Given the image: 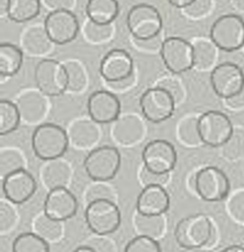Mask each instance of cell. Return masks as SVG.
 <instances>
[{
    "label": "cell",
    "instance_id": "6da1fadb",
    "mask_svg": "<svg viewBox=\"0 0 244 252\" xmlns=\"http://www.w3.org/2000/svg\"><path fill=\"white\" fill-rule=\"evenodd\" d=\"M174 237L184 249H199L213 243L215 229L210 218L204 214H194L181 219L175 228Z\"/></svg>",
    "mask_w": 244,
    "mask_h": 252
},
{
    "label": "cell",
    "instance_id": "7a4b0ae2",
    "mask_svg": "<svg viewBox=\"0 0 244 252\" xmlns=\"http://www.w3.org/2000/svg\"><path fill=\"white\" fill-rule=\"evenodd\" d=\"M67 132L54 123L39 124L31 135V148L34 155L45 161L60 158L69 146Z\"/></svg>",
    "mask_w": 244,
    "mask_h": 252
},
{
    "label": "cell",
    "instance_id": "3957f363",
    "mask_svg": "<svg viewBox=\"0 0 244 252\" xmlns=\"http://www.w3.org/2000/svg\"><path fill=\"white\" fill-rule=\"evenodd\" d=\"M121 156L113 146H100L92 149L84 160L87 175L94 182H106L113 179L120 169Z\"/></svg>",
    "mask_w": 244,
    "mask_h": 252
},
{
    "label": "cell",
    "instance_id": "277c9868",
    "mask_svg": "<svg viewBox=\"0 0 244 252\" xmlns=\"http://www.w3.org/2000/svg\"><path fill=\"white\" fill-rule=\"evenodd\" d=\"M210 38L225 52H233L244 46V20L236 14L218 17L212 25Z\"/></svg>",
    "mask_w": 244,
    "mask_h": 252
},
{
    "label": "cell",
    "instance_id": "5b68a950",
    "mask_svg": "<svg viewBox=\"0 0 244 252\" xmlns=\"http://www.w3.org/2000/svg\"><path fill=\"white\" fill-rule=\"evenodd\" d=\"M88 227L98 236H105L118 229L121 213L112 200H96L89 203L85 210Z\"/></svg>",
    "mask_w": 244,
    "mask_h": 252
},
{
    "label": "cell",
    "instance_id": "8992f818",
    "mask_svg": "<svg viewBox=\"0 0 244 252\" xmlns=\"http://www.w3.org/2000/svg\"><path fill=\"white\" fill-rule=\"evenodd\" d=\"M126 24L134 39H148L161 33L162 18L159 11L148 3L134 5L128 12Z\"/></svg>",
    "mask_w": 244,
    "mask_h": 252
},
{
    "label": "cell",
    "instance_id": "52a82bcc",
    "mask_svg": "<svg viewBox=\"0 0 244 252\" xmlns=\"http://www.w3.org/2000/svg\"><path fill=\"white\" fill-rule=\"evenodd\" d=\"M198 130L204 145L222 147L231 138L234 128L229 117L218 110H209L199 116Z\"/></svg>",
    "mask_w": 244,
    "mask_h": 252
},
{
    "label": "cell",
    "instance_id": "ba28073f",
    "mask_svg": "<svg viewBox=\"0 0 244 252\" xmlns=\"http://www.w3.org/2000/svg\"><path fill=\"white\" fill-rule=\"evenodd\" d=\"M37 89L46 96H60L67 92L68 75L64 63L55 59H41L34 69Z\"/></svg>",
    "mask_w": 244,
    "mask_h": 252
},
{
    "label": "cell",
    "instance_id": "9c48e42d",
    "mask_svg": "<svg viewBox=\"0 0 244 252\" xmlns=\"http://www.w3.org/2000/svg\"><path fill=\"white\" fill-rule=\"evenodd\" d=\"M194 189L204 201L219 202L228 196L230 181L223 170L209 165L201 168L195 174Z\"/></svg>",
    "mask_w": 244,
    "mask_h": 252
},
{
    "label": "cell",
    "instance_id": "30bf717a",
    "mask_svg": "<svg viewBox=\"0 0 244 252\" xmlns=\"http://www.w3.org/2000/svg\"><path fill=\"white\" fill-rule=\"evenodd\" d=\"M159 54L164 66L172 74H182L194 68L193 45L182 37L164 38Z\"/></svg>",
    "mask_w": 244,
    "mask_h": 252
},
{
    "label": "cell",
    "instance_id": "8fae6325",
    "mask_svg": "<svg viewBox=\"0 0 244 252\" xmlns=\"http://www.w3.org/2000/svg\"><path fill=\"white\" fill-rule=\"evenodd\" d=\"M176 102L163 89L153 87L145 91L140 97L143 116L152 123H161L174 113Z\"/></svg>",
    "mask_w": 244,
    "mask_h": 252
},
{
    "label": "cell",
    "instance_id": "7c38bea8",
    "mask_svg": "<svg viewBox=\"0 0 244 252\" xmlns=\"http://www.w3.org/2000/svg\"><path fill=\"white\" fill-rule=\"evenodd\" d=\"M143 165L149 170L169 174L177 162V153L174 146L163 139H155L149 142L142 152Z\"/></svg>",
    "mask_w": 244,
    "mask_h": 252
},
{
    "label": "cell",
    "instance_id": "4fadbf2b",
    "mask_svg": "<svg viewBox=\"0 0 244 252\" xmlns=\"http://www.w3.org/2000/svg\"><path fill=\"white\" fill-rule=\"evenodd\" d=\"M210 79L214 92L224 100L236 95L244 88V72L233 62H223L214 67Z\"/></svg>",
    "mask_w": 244,
    "mask_h": 252
},
{
    "label": "cell",
    "instance_id": "5bb4252c",
    "mask_svg": "<svg viewBox=\"0 0 244 252\" xmlns=\"http://www.w3.org/2000/svg\"><path fill=\"white\" fill-rule=\"evenodd\" d=\"M43 26L49 38L57 45L73 41L80 31L78 18L71 10L49 12L44 19Z\"/></svg>",
    "mask_w": 244,
    "mask_h": 252
},
{
    "label": "cell",
    "instance_id": "9a60e30c",
    "mask_svg": "<svg viewBox=\"0 0 244 252\" xmlns=\"http://www.w3.org/2000/svg\"><path fill=\"white\" fill-rule=\"evenodd\" d=\"M87 108L90 118L95 123L108 124L120 117L121 103L111 91L98 90L89 96Z\"/></svg>",
    "mask_w": 244,
    "mask_h": 252
},
{
    "label": "cell",
    "instance_id": "2e32d148",
    "mask_svg": "<svg viewBox=\"0 0 244 252\" xmlns=\"http://www.w3.org/2000/svg\"><path fill=\"white\" fill-rule=\"evenodd\" d=\"M77 210V198L67 187L48 190L43 203V213L48 218L63 222L74 217Z\"/></svg>",
    "mask_w": 244,
    "mask_h": 252
},
{
    "label": "cell",
    "instance_id": "e0dca14e",
    "mask_svg": "<svg viewBox=\"0 0 244 252\" xmlns=\"http://www.w3.org/2000/svg\"><path fill=\"white\" fill-rule=\"evenodd\" d=\"M99 73L105 83L127 79L135 73L133 58L124 49H111L101 59Z\"/></svg>",
    "mask_w": 244,
    "mask_h": 252
},
{
    "label": "cell",
    "instance_id": "ac0fdd59",
    "mask_svg": "<svg viewBox=\"0 0 244 252\" xmlns=\"http://www.w3.org/2000/svg\"><path fill=\"white\" fill-rule=\"evenodd\" d=\"M37 184L30 172L22 168L2 179V191L10 203L20 205L30 200L35 193Z\"/></svg>",
    "mask_w": 244,
    "mask_h": 252
},
{
    "label": "cell",
    "instance_id": "d6986e66",
    "mask_svg": "<svg viewBox=\"0 0 244 252\" xmlns=\"http://www.w3.org/2000/svg\"><path fill=\"white\" fill-rule=\"evenodd\" d=\"M169 206V195L163 186H146L137 197L136 212L144 216H161Z\"/></svg>",
    "mask_w": 244,
    "mask_h": 252
},
{
    "label": "cell",
    "instance_id": "ffe728a7",
    "mask_svg": "<svg viewBox=\"0 0 244 252\" xmlns=\"http://www.w3.org/2000/svg\"><path fill=\"white\" fill-rule=\"evenodd\" d=\"M113 123L111 136L117 144L123 147L134 146L140 143L145 136V124L137 115L126 114Z\"/></svg>",
    "mask_w": 244,
    "mask_h": 252
},
{
    "label": "cell",
    "instance_id": "44dd1931",
    "mask_svg": "<svg viewBox=\"0 0 244 252\" xmlns=\"http://www.w3.org/2000/svg\"><path fill=\"white\" fill-rule=\"evenodd\" d=\"M38 89L27 90L17 98V106L21 114L22 121L29 125L39 123L47 111V100Z\"/></svg>",
    "mask_w": 244,
    "mask_h": 252
},
{
    "label": "cell",
    "instance_id": "7402d4cb",
    "mask_svg": "<svg viewBox=\"0 0 244 252\" xmlns=\"http://www.w3.org/2000/svg\"><path fill=\"white\" fill-rule=\"evenodd\" d=\"M53 44L44 26L34 25L29 27L24 31L21 37V49L24 53L33 57L46 55L52 49Z\"/></svg>",
    "mask_w": 244,
    "mask_h": 252
},
{
    "label": "cell",
    "instance_id": "603a6c76",
    "mask_svg": "<svg viewBox=\"0 0 244 252\" xmlns=\"http://www.w3.org/2000/svg\"><path fill=\"white\" fill-rule=\"evenodd\" d=\"M69 142L80 150L92 147L99 139V128L97 123L90 119H78L74 121L67 132Z\"/></svg>",
    "mask_w": 244,
    "mask_h": 252
},
{
    "label": "cell",
    "instance_id": "cb8c5ba5",
    "mask_svg": "<svg viewBox=\"0 0 244 252\" xmlns=\"http://www.w3.org/2000/svg\"><path fill=\"white\" fill-rule=\"evenodd\" d=\"M86 14L93 23L110 25L119 14V3L117 0H88Z\"/></svg>",
    "mask_w": 244,
    "mask_h": 252
},
{
    "label": "cell",
    "instance_id": "d4e9b609",
    "mask_svg": "<svg viewBox=\"0 0 244 252\" xmlns=\"http://www.w3.org/2000/svg\"><path fill=\"white\" fill-rule=\"evenodd\" d=\"M71 177V168L60 158L48 160L41 169V180L49 190L56 187H66Z\"/></svg>",
    "mask_w": 244,
    "mask_h": 252
},
{
    "label": "cell",
    "instance_id": "484cf974",
    "mask_svg": "<svg viewBox=\"0 0 244 252\" xmlns=\"http://www.w3.org/2000/svg\"><path fill=\"white\" fill-rule=\"evenodd\" d=\"M24 60V52L21 47L3 42L0 45V75L2 78L15 76L21 69Z\"/></svg>",
    "mask_w": 244,
    "mask_h": 252
},
{
    "label": "cell",
    "instance_id": "4316f807",
    "mask_svg": "<svg viewBox=\"0 0 244 252\" xmlns=\"http://www.w3.org/2000/svg\"><path fill=\"white\" fill-rule=\"evenodd\" d=\"M40 0H10L7 18L15 23H26L39 15Z\"/></svg>",
    "mask_w": 244,
    "mask_h": 252
},
{
    "label": "cell",
    "instance_id": "83f0119b",
    "mask_svg": "<svg viewBox=\"0 0 244 252\" xmlns=\"http://www.w3.org/2000/svg\"><path fill=\"white\" fill-rule=\"evenodd\" d=\"M194 68L199 71L211 69L217 58V47L211 39L198 38L192 42Z\"/></svg>",
    "mask_w": 244,
    "mask_h": 252
},
{
    "label": "cell",
    "instance_id": "f1b7e54d",
    "mask_svg": "<svg viewBox=\"0 0 244 252\" xmlns=\"http://www.w3.org/2000/svg\"><path fill=\"white\" fill-rule=\"evenodd\" d=\"M134 226L138 235L156 239L162 235L165 229L164 215L144 216L137 213L134 218Z\"/></svg>",
    "mask_w": 244,
    "mask_h": 252
},
{
    "label": "cell",
    "instance_id": "f546056e",
    "mask_svg": "<svg viewBox=\"0 0 244 252\" xmlns=\"http://www.w3.org/2000/svg\"><path fill=\"white\" fill-rule=\"evenodd\" d=\"M198 119L195 115H186L178 122L177 137L185 147L195 148L203 144L198 130Z\"/></svg>",
    "mask_w": 244,
    "mask_h": 252
},
{
    "label": "cell",
    "instance_id": "4dcf8cb0",
    "mask_svg": "<svg viewBox=\"0 0 244 252\" xmlns=\"http://www.w3.org/2000/svg\"><path fill=\"white\" fill-rule=\"evenodd\" d=\"M21 114L16 102L8 99L0 101V135H8L18 129L21 123Z\"/></svg>",
    "mask_w": 244,
    "mask_h": 252
},
{
    "label": "cell",
    "instance_id": "1f68e13d",
    "mask_svg": "<svg viewBox=\"0 0 244 252\" xmlns=\"http://www.w3.org/2000/svg\"><path fill=\"white\" fill-rule=\"evenodd\" d=\"M63 222L48 218L44 213L37 216L32 226L33 232L43 238L45 241L52 242L58 240L63 233Z\"/></svg>",
    "mask_w": 244,
    "mask_h": 252
},
{
    "label": "cell",
    "instance_id": "d6a6232c",
    "mask_svg": "<svg viewBox=\"0 0 244 252\" xmlns=\"http://www.w3.org/2000/svg\"><path fill=\"white\" fill-rule=\"evenodd\" d=\"M12 252H49V243L34 232H23L14 239Z\"/></svg>",
    "mask_w": 244,
    "mask_h": 252
},
{
    "label": "cell",
    "instance_id": "836d02e7",
    "mask_svg": "<svg viewBox=\"0 0 244 252\" xmlns=\"http://www.w3.org/2000/svg\"><path fill=\"white\" fill-rule=\"evenodd\" d=\"M64 65L68 75L67 92L71 94L83 92L88 84L87 72L83 65L77 60H68Z\"/></svg>",
    "mask_w": 244,
    "mask_h": 252
},
{
    "label": "cell",
    "instance_id": "e575fe53",
    "mask_svg": "<svg viewBox=\"0 0 244 252\" xmlns=\"http://www.w3.org/2000/svg\"><path fill=\"white\" fill-rule=\"evenodd\" d=\"M83 32L90 43L102 44L111 39L114 33V27L113 24L100 25L88 20L83 27Z\"/></svg>",
    "mask_w": 244,
    "mask_h": 252
},
{
    "label": "cell",
    "instance_id": "d590c367",
    "mask_svg": "<svg viewBox=\"0 0 244 252\" xmlns=\"http://www.w3.org/2000/svg\"><path fill=\"white\" fill-rule=\"evenodd\" d=\"M25 168V159L22 154L11 148H3L0 154V173L1 178H5L10 173Z\"/></svg>",
    "mask_w": 244,
    "mask_h": 252
},
{
    "label": "cell",
    "instance_id": "8d00e7d4",
    "mask_svg": "<svg viewBox=\"0 0 244 252\" xmlns=\"http://www.w3.org/2000/svg\"><path fill=\"white\" fill-rule=\"evenodd\" d=\"M221 148L222 154L227 159L240 158L244 155V131L234 130L231 138Z\"/></svg>",
    "mask_w": 244,
    "mask_h": 252
},
{
    "label": "cell",
    "instance_id": "74e56055",
    "mask_svg": "<svg viewBox=\"0 0 244 252\" xmlns=\"http://www.w3.org/2000/svg\"><path fill=\"white\" fill-rule=\"evenodd\" d=\"M123 252H161V248L156 239L137 235L126 244Z\"/></svg>",
    "mask_w": 244,
    "mask_h": 252
},
{
    "label": "cell",
    "instance_id": "f35d334b",
    "mask_svg": "<svg viewBox=\"0 0 244 252\" xmlns=\"http://www.w3.org/2000/svg\"><path fill=\"white\" fill-rule=\"evenodd\" d=\"M213 8V0H194L189 6L182 9V14L190 20H202L207 17Z\"/></svg>",
    "mask_w": 244,
    "mask_h": 252
},
{
    "label": "cell",
    "instance_id": "ab89813d",
    "mask_svg": "<svg viewBox=\"0 0 244 252\" xmlns=\"http://www.w3.org/2000/svg\"><path fill=\"white\" fill-rule=\"evenodd\" d=\"M9 201L6 202L4 200L1 201L0 205V230L2 234H5L9 230H11L16 221H17V214L13 206Z\"/></svg>",
    "mask_w": 244,
    "mask_h": 252
},
{
    "label": "cell",
    "instance_id": "60d3db41",
    "mask_svg": "<svg viewBox=\"0 0 244 252\" xmlns=\"http://www.w3.org/2000/svg\"><path fill=\"white\" fill-rule=\"evenodd\" d=\"M96 200H112L114 201V194L110 187L104 184V182H95L90 186L86 193L87 203H91Z\"/></svg>",
    "mask_w": 244,
    "mask_h": 252
},
{
    "label": "cell",
    "instance_id": "b9f144b4",
    "mask_svg": "<svg viewBox=\"0 0 244 252\" xmlns=\"http://www.w3.org/2000/svg\"><path fill=\"white\" fill-rule=\"evenodd\" d=\"M155 87L165 90L175 100L176 104L180 102L184 96L182 86L178 80L172 77H164L157 81Z\"/></svg>",
    "mask_w": 244,
    "mask_h": 252
},
{
    "label": "cell",
    "instance_id": "7bdbcfd3",
    "mask_svg": "<svg viewBox=\"0 0 244 252\" xmlns=\"http://www.w3.org/2000/svg\"><path fill=\"white\" fill-rule=\"evenodd\" d=\"M227 210L235 220L244 223V190H240L231 196L227 203Z\"/></svg>",
    "mask_w": 244,
    "mask_h": 252
},
{
    "label": "cell",
    "instance_id": "ee69618b",
    "mask_svg": "<svg viewBox=\"0 0 244 252\" xmlns=\"http://www.w3.org/2000/svg\"><path fill=\"white\" fill-rule=\"evenodd\" d=\"M139 177H140V181L144 185V187H146V186H164L169 179V174L155 173V172L149 170L148 168H146L143 165L140 170Z\"/></svg>",
    "mask_w": 244,
    "mask_h": 252
},
{
    "label": "cell",
    "instance_id": "f6af8a7d",
    "mask_svg": "<svg viewBox=\"0 0 244 252\" xmlns=\"http://www.w3.org/2000/svg\"><path fill=\"white\" fill-rule=\"evenodd\" d=\"M163 38L161 36V33L148 39H134L133 38V43L134 46L141 52H146V53H156L160 52L161 45L163 42Z\"/></svg>",
    "mask_w": 244,
    "mask_h": 252
},
{
    "label": "cell",
    "instance_id": "bcb514c9",
    "mask_svg": "<svg viewBox=\"0 0 244 252\" xmlns=\"http://www.w3.org/2000/svg\"><path fill=\"white\" fill-rule=\"evenodd\" d=\"M87 245L93 248L96 252H114L113 244L107 239L103 238V236L92 239Z\"/></svg>",
    "mask_w": 244,
    "mask_h": 252
},
{
    "label": "cell",
    "instance_id": "7dc6e473",
    "mask_svg": "<svg viewBox=\"0 0 244 252\" xmlns=\"http://www.w3.org/2000/svg\"><path fill=\"white\" fill-rule=\"evenodd\" d=\"M45 6L51 11L71 10L75 5V0H43Z\"/></svg>",
    "mask_w": 244,
    "mask_h": 252
},
{
    "label": "cell",
    "instance_id": "c3c4849f",
    "mask_svg": "<svg viewBox=\"0 0 244 252\" xmlns=\"http://www.w3.org/2000/svg\"><path fill=\"white\" fill-rule=\"evenodd\" d=\"M136 81V74L134 73L132 76H130L127 79L114 82V83H106L107 87L110 89V91H116V92H122V91H127L130 89Z\"/></svg>",
    "mask_w": 244,
    "mask_h": 252
},
{
    "label": "cell",
    "instance_id": "681fc988",
    "mask_svg": "<svg viewBox=\"0 0 244 252\" xmlns=\"http://www.w3.org/2000/svg\"><path fill=\"white\" fill-rule=\"evenodd\" d=\"M225 104L234 110L238 109H243L244 108V88L234 96L225 99Z\"/></svg>",
    "mask_w": 244,
    "mask_h": 252
},
{
    "label": "cell",
    "instance_id": "f907efd6",
    "mask_svg": "<svg viewBox=\"0 0 244 252\" xmlns=\"http://www.w3.org/2000/svg\"><path fill=\"white\" fill-rule=\"evenodd\" d=\"M172 6L178 8V9H184L185 7L189 6L194 0H167Z\"/></svg>",
    "mask_w": 244,
    "mask_h": 252
},
{
    "label": "cell",
    "instance_id": "816d5d0a",
    "mask_svg": "<svg viewBox=\"0 0 244 252\" xmlns=\"http://www.w3.org/2000/svg\"><path fill=\"white\" fill-rule=\"evenodd\" d=\"M10 0H0V13L1 17H7V10Z\"/></svg>",
    "mask_w": 244,
    "mask_h": 252
},
{
    "label": "cell",
    "instance_id": "f5cc1de1",
    "mask_svg": "<svg viewBox=\"0 0 244 252\" xmlns=\"http://www.w3.org/2000/svg\"><path fill=\"white\" fill-rule=\"evenodd\" d=\"M219 252H244V247L240 245H231L222 249Z\"/></svg>",
    "mask_w": 244,
    "mask_h": 252
},
{
    "label": "cell",
    "instance_id": "db71d44e",
    "mask_svg": "<svg viewBox=\"0 0 244 252\" xmlns=\"http://www.w3.org/2000/svg\"><path fill=\"white\" fill-rule=\"evenodd\" d=\"M73 252H96V251L93 248H92L91 246L86 244V245H82V246L76 248Z\"/></svg>",
    "mask_w": 244,
    "mask_h": 252
},
{
    "label": "cell",
    "instance_id": "11a10c76",
    "mask_svg": "<svg viewBox=\"0 0 244 252\" xmlns=\"http://www.w3.org/2000/svg\"><path fill=\"white\" fill-rule=\"evenodd\" d=\"M233 2L237 9L244 11V0H233Z\"/></svg>",
    "mask_w": 244,
    "mask_h": 252
},
{
    "label": "cell",
    "instance_id": "9f6ffc18",
    "mask_svg": "<svg viewBox=\"0 0 244 252\" xmlns=\"http://www.w3.org/2000/svg\"><path fill=\"white\" fill-rule=\"evenodd\" d=\"M242 49H243V50H244V46H243V48H242Z\"/></svg>",
    "mask_w": 244,
    "mask_h": 252
}]
</instances>
